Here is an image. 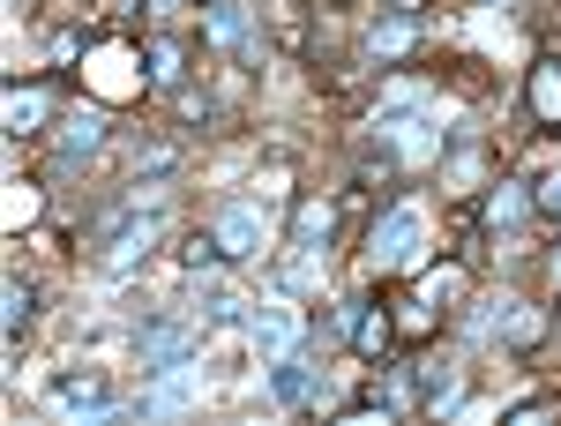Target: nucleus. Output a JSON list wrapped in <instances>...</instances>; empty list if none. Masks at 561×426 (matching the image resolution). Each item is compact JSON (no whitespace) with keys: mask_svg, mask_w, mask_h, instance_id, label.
<instances>
[{"mask_svg":"<svg viewBox=\"0 0 561 426\" xmlns=\"http://www.w3.org/2000/svg\"><path fill=\"white\" fill-rule=\"evenodd\" d=\"M270 367H277V375H270V396H277V404H307V396H314V359H307V352H285V359H270Z\"/></svg>","mask_w":561,"mask_h":426,"instance_id":"obj_9","label":"nucleus"},{"mask_svg":"<svg viewBox=\"0 0 561 426\" xmlns=\"http://www.w3.org/2000/svg\"><path fill=\"white\" fill-rule=\"evenodd\" d=\"M389 8H420V0H389Z\"/></svg>","mask_w":561,"mask_h":426,"instance_id":"obj_27","label":"nucleus"},{"mask_svg":"<svg viewBox=\"0 0 561 426\" xmlns=\"http://www.w3.org/2000/svg\"><path fill=\"white\" fill-rule=\"evenodd\" d=\"M105 135H113L105 105H83V113H68V120H60V158H68V165H83V158H98V150H105Z\"/></svg>","mask_w":561,"mask_h":426,"instance_id":"obj_6","label":"nucleus"},{"mask_svg":"<svg viewBox=\"0 0 561 426\" xmlns=\"http://www.w3.org/2000/svg\"><path fill=\"white\" fill-rule=\"evenodd\" d=\"M524 97H531V120H539V128H561V60H554V53H539V60H531Z\"/></svg>","mask_w":561,"mask_h":426,"instance_id":"obj_7","label":"nucleus"},{"mask_svg":"<svg viewBox=\"0 0 561 426\" xmlns=\"http://www.w3.org/2000/svg\"><path fill=\"white\" fill-rule=\"evenodd\" d=\"M389 344H397V314H389L382 299H352V352L359 359H382Z\"/></svg>","mask_w":561,"mask_h":426,"instance_id":"obj_4","label":"nucleus"},{"mask_svg":"<svg viewBox=\"0 0 561 426\" xmlns=\"http://www.w3.org/2000/svg\"><path fill=\"white\" fill-rule=\"evenodd\" d=\"M330 224H337V217H330V203H300V224H293V232H300L307 255H314V247L330 240Z\"/></svg>","mask_w":561,"mask_h":426,"instance_id":"obj_18","label":"nucleus"},{"mask_svg":"<svg viewBox=\"0 0 561 426\" xmlns=\"http://www.w3.org/2000/svg\"><path fill=\"white\" fill-rule=\"evenodd\" d=\"M210 232H217V255H225V262H248V255H262V240H270V224H262V210H255V203H225Z\"/></svg>","mask_w":561,"mask_h":426,"instance_id":"obj_3","label":"nucleus"},{"mask_svg":"<svg viewBox=\"0 0 561 426\" xmlns=\"http://www.w3.org/2000/svg\"><path fill=\"white\" fill-rule=\"evenodd\" d=\"M53 120V97L45 90H8V135H38Z\"/></svg>","mask_w":561,"mask_h":426,"instance_id":"obj_13","label":"nucleus"},{"mask_svg":"<svg viewBox=\"0 0 561 426\" xmlns=\"http://www.w3.org/2000/svg\"><path fill=\"white\" fill-rule=\"evenodd\" d=\"M31 217H38V187L15 180V187H8V224H31Z\"/></svg>","mask_w":561,"mask_h":426,"instance_id":"obj_22","label":"nucleus"},{"mask_svg":"<svg viewBox=\"0 0 561 426\" xmlns=\"http://www.w3.org/2000/svg\"><path fill=\"white\" fill-rule=\"evenodd\" d=\"M150 8H173V0H150Z\"/></svg>","mask_w":561,"mask_h":426,"instance_id":"obj_28","label":"nucleus"},{"mask_svg":"<svg viewBox=\"0 0 561 426\" xmlns=\"http://www.w3.org/2000/svg\"><path fill=\"white\" fill-rule=\"evenodd\" d=\"M203 8H217V0H203Z\"/></svg>","mask_w":561,"mask_h":426,"instance_id":"obj_29","label":"nucleus"},{"mask_svg":"<svg viewBox=\"0 0 561 426\" xmlns=\"http://www.w3.org/2000/svg\"><path fill=\"white\" fill-rule=\"evenodd\" d=\"M397 330H412V337H420V330H434V299H404V314H397Z\"/></svg>","mask_w":561,"mask_h":426,"instance_id":"obj_24","label":"nucleus"},{"mask_svg":"<svg viewBox=\"0 0 561 426\" xmlns=\"http://www.w3.org/2000/svg\"><path fill=\"white\" fill-rule=\"evenodd\" d=\"M173 165H180L173 142H150V150H135V180H165Z\"/></svg>","mask_w":561,"mask_h":426,"instance_id":"obj_19","label":"nucleus"},{"mask_svg":"<svg viewBox=\"0 0 561 426\" xmlns=\"http://www.w3.org/2000/svg\"><path fill=\"white\" fill-rule=\"evenodd\" d=\"M248 337H255L262 359H285V352H293V314H285V307H255V314H248Z\"/></svg>","mask_w":561,"mask_h":426,"instance_id":"obj_10","label":"nucleus"},{"mask_svg":"<svg viewBox=\"0 0 561 426\" xmlns=\"http://www.w3.org/2000/svg\"><path fill=\"white\" fill-rule=\"evenodd\" d=\"M531 210H539V203H531L524 187H510V180H502V187L486 195V224H502V232H510V224H524Z\"/></svg>","mask_w":561,"mask_h":426,"instance_id":"obj_16","label":"nucleus"},{"mask_svg":"<svg viewBox=\"0 0 561 426\" xmlns=\"http://www.w3.org/2000/svg\"><path fill=\"white\" fill-rule=\"evenodd\" d=\"M210 45H232V53H248V45H255V23H248V8H240V0H217V8H210Z\"/></svg>","mask_w":561,"mask_h":426,"instance_id":"obj_12","label":"nucleus"},{"mask_svg":"<svg viewBox=\"0 0 561 426\" xmlns=\"http://www.w3.org/2000/svg\"><path fill=\"white\" fill-rule=\"evenodd\" d=\"M531 203H539V210H547V217H561V172H547V180L531 187Z\"/></svg>","mask_w":561,"mask_h":426,"instance_id":"obj_25","label":"nucleus"},{"mask_svg":"<svg viewBox=\"0 0 561 426\" xmlns=\"http://www.w3.org/2000/svg\"><path fill=\"white\" fill-rule=\"evenodd\" d=\"M150 83H158V90H180V83H187V45H180V38H158V45H150Z\"/></svg>","mask_w":561,"mask_h":426,"instance_id":"obj_15","label":"nucleus"},{"mask_svg":"<svg viewBox=\"0 0 561 426\" xmlns=\"http://www.w3.org/2000/svg\"><path fill=\"white\" fill-rule=\"evenodd\" d=\"M420 404H427V412H457V404H465V367H427Z\"/></svg>","mask_w":561,"mask_h":426,"instance_id":"obj_14","label":"nucleus"},{"mask_svg":"<svg viewBox=\"0 0 561 426\" xmlns=\"http://www.w3.org/2000/svg\"><path fill=\"white\" fill-rule=\"evenodd\" d=\"M187 352H195V330H187V322H150V330L135 337L142 375H180V367H187Z\"/></svg>","mask_w":561,"mask_h":426,"instance_id":"obj_2","label":"nucleus"},{"mask_svg":"<svg viewBox=\"0 0 561 426\" xmlns=\"http://www.w3.org/2000/svg\"><path fill=\"white\" fill-rule=\"evenodd\" d=\"M53 412H68V419H105V412H113L105 375H60V382H53Z\"/></svg>","mask_w":561,"mask_h":426,"instance_id":"obj_5","label":"nucleus"},{"mask_svg":"<svg viewBox=\"0 0 561 426\" xmlns=\"http://www.w3.org/2000/svg\"><path fill=\"white\" fill-rule=\"evenodd\" d=\"M457 292H465V277H457V269H434L427 285H420V299H434V307H449Z\"/></svg>","mask_w":561,"mask_h":426,"instance_id":"obj_21","label":"nucleus"},{"mask_svg":"<svg viewBox=\"0 0 561 426\" xmlns=\"http://www.w3.org/2000/svg\"><path fill=\"white\" fill-rule=\"evenodd\" d=\"M180 262H187V269H210L217 262V232H195V240L180 247Z\"/></svg>","mask_w":561,"mask_h":426,"instance_id":"obj_23","label":"nucleus"},{"mask_svg":"<svg viewBox=\"0 0 561 426\" xmlns=\"http://www.w3.org/2000/svg\"><path fill=\"white\" fill-rule=\"evenodd\" d=\"M240 307H248L240 292H225V285H203V322H232Z\"/></svg>","mask_w":561,"mask_h":426,"instance_id":"obj_20","label":"nucleus"},{"mask_svg":"<svg viewBox=\"0 0 561 426\" xmlns=\"http://www.w3.org/2000/svg\"><path fill=\"white\" fill-rule=\"evenodd\" d=\"M31 307H38V292H31L23 277H8V285H0V322H8V337H23V322H31Z\"/></svg>","mask_w":561,"mask_h":426,"instance_id":"obj_17","label":"nucleus"},{"mask_svg":"<svg viewBox=\"0 0 561 426\" xmlns=\"http://www.w3.org/2000/svg\"><path fill=\"white\" fill-rule=\"evenodd\" d=\"M502 344H517V352H531V344L547 337V314L539 307H524V299H502V330H494Z\"/></svg>","mask_w":561,"mask_h":426,"instance_id":"obj_11","label":"nucleus"},{"mask_svg":"<svg viewBox=\"0 0 561 426\" xmlns=\"http://www.w3.org/2000/svg\"><path fill=\"white\" fill-rule=\"evenodd\" d=\"M420 38H427V31H420V15H412V8H397V15H382V23L367 31V53H375V60H404Z\"/></svg>","mask_w":561,"mask_h":426,"instance_id":"obj_8","label":"nucleus"},{"mask_svg":"<svg viewBox=\"0 0 561 426\" xmlns=\"http://www.w3.org/2000/svg\"><path fill=\"white\" fill-rule=\"evenodd\" d=\"M427 255V217L412 210V203H397L389 217H375V232H367V269H420Z\"/></svg>","mask_w":561,"mask_h":426,"instance_id":"obj_1","label":"nucleus"},{"mask_svg":"<svg viewBox=\"0 0 561 426\" xmlns=\"http://www.w3.org/2000/svg\"><path fill=\"white\" fill-rule=\"evenodd\" d=\"M554 285H561V247H554Z\"/></svg>","mask_w":561,"mask_h":426,"instance_id":"obj_26","label":"nucleus"}]
</instances>
